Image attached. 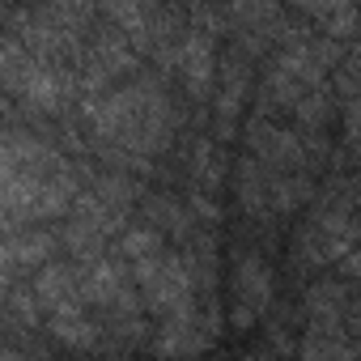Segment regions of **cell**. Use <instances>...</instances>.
Segmentation results:
<instances>
[{"label": "cell", "mask_w": 361, "mask_h": 361, "mask_svg": "<svg viewBox=\"0 0 361 361\" xmlns=\"http://www.w3.org/2000/svg\"><path fill=\"white\" fill-rule=\"evenodd\" d=\"M0 183H5V226H35L47 217H68V209L81 196L68 157L22 128H5Z\"/></svg>", "instance_id": "2"}, {"label": "cell", "mask_w": 361, "mask_h": 361, "mask_svg": "<svg viewBox=\"0 0 361 361\" xmlns=\"http://www.w3.org/2000/svg\"><path fill=\"white\" fill-rule=\"evenodd\" d=\"M73 81H77V73L60 56L35 51V47L5 35V85H9L13 98L30 102L35 111H56V106L68 102Z\"/></svg>", "instance_id": "6"}, {"label": "cell", "mask_w": 361, "mask_h": 361, "mask_svg": "<svg viewBox=\"0 0 361 361\" xmlns=\"http://www.w3.org/2000/svg\"><path fill=\"white\" fill-rule=\"evenodd\" d=\"M119 255L153 319V348L161 357H196L200 348L213 344L217 331L209 306L213 276L192 251L166 243L157 226L136 221L119 234Z\"/></svg>", "instance_id": "1"}, {"label": "cell", "mask_w": 361, "mask_h": 361, "mask_svg": "<svg viewBox=\"0 0 361 361\" xmlns=\"http://www.w3.org/2000/svg\"><path fill=\"white\" fill-rule=\"evenodd\" d=\"M51 247L56 238L43 234L39 226H5V272L9 281H18L26 268H47L51 264Z\"/></svg>", "instance_id": "9"}, {"label": "cell", "mask_w": 361, "mask_h": 361, "mask_svg": "<svg viewBox=\"0 0 361 361\" xmlns=\"http://www.w3.org/2000/svg\"><path fill=\"white\" fill-rule=\"evenodd\" d=\"M272 302V272L259 255H238L230 268V314L238 327H251L255 319H264Z\"/></svg>", "instance_id": "7"}, {"label": "cell", "mask_w": 361, "mask_h": 361, "mask_svg": "<svg viewBox=\"0 0 361 361\" xmlns=\"http://www.w3.org/2000/svg\"><path fill=\"white\" fill-rule=\"evenodd\" d=\"M344 140H348V149L361 157V94L344 106Z\"/></svg>", "instance_id": "10"}, {"label": "cell", "mask_w": 361, "mask_h": 361, "mask_svg": "<svg viewBox=\"0 0 361 361\" xmlns=\"http://www.w3.org/2000/svg\"><path fill=\"white\" fill-rule=\"evenodd\" d=\"M85 123L111 149L153 153L166 145V136L174 128V111H170V98L157 81L132 77L98 98H85Z\"/></svg>", "instance_id": "3"}, {"label": "cell", "mask_w": 361, "mask_h": 361, "mask_svg": "<svg viewBox=\"0 0 361 361\" xmlns=\"http://www.w3.org/2000/svg\"><path fill=\"white\" fill-rule=\"evenodd\" d=\"M30 289H35V302H39V319L51 327L56 340H64L68 348H102L106 336L85 302V289L77 281V268L68 264H47L30 276Z\"/></svg>", "instance_id": "4"}, {"label": "cell", "mask_w": 361, "mask_h": 361, "mask_svg": "<svg viewBox=\"0 0 361 361\" xmlns=\"http://www.w3.org/2000/svg\"><path fill=\"white\" fill-rule=\"evenodd\" d=\"M353 243H357L353 217H348L344 209H319V213L302 226L298 251H302L306 259H314V264H331V259H340L344 251H353Z\"/></svg>", "instance_id": "8"}, {"label": "cell", "mask_w": 361, "mask_h": 361, "mask_svg": "<svg viewBox=\"0 0 361 361\" xmlns=\"http://www.w3.org/2000/svg\"><path fill=\"white\" fill-rule=\"evenodd\" d=\"M128 209H132V183L119 174H102L90 188H81L77 204L68 209L64 221V243L77 255L102 251V238L128 230Z\"/></svg>", "instance_id": "5"}]
</instances>
